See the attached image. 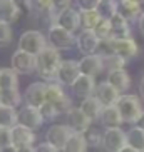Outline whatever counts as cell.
Wrapping results in <instances>:
<instances>
[{
  "mask_svg": "<svg viewBox=\"0 0 144 152\" xmlns=\"http://www.w3.org/2000/svg\"><path fill=\"white\" fill-rule=\"evenodd\" d=\"M62 62L60 52L54 47L47 45L45 49H42L37 54V69L35 72L39 74L40 79H44V82H54L57 77L59 65Z\"/></svg>",
  "mask_w": 144,
  "mask_h": 152,
  "instance_id": "6da1fadb",
  "label": "cell"
},
{
  "mask_svg": "<svg viewBox=\"0 0 144 152\" xmlns=\"http://www.w3.org/2000/svg\"><path fill=\"white\" fill-rule=\"evenodd\" d=\"M114 105L119 110V115H121L122 122L132 124V125L136 124V121L139 119V115L144 110L141 99L134 94H121Z\"/></svg>",
  "mask_w": 144,
  "mask_h": 152,
  "instance_id": "7a4b0ae2",
  "label": "cell"
},
{
  "mask_svg": "<svg viewBox=\"0 0 144 152\" xmlns=\"http://www.w3.org/2000/svg\"><path fill=\"white\" fill-rule=\"evenodd\" d=\"M104 44L107 45L109 52L117 54L119 57H122L124 60H131L134 58L136 55L139 54V45L134 39L131 37H122V39H114V37H109L104 40Z\"/></svg>",
  "mask_w": 144,
  "mask_h": 152,
  "instance_id": "3957f363",
  "label": "cell"
},
{
  "mask_svg": "<svg viewBox=\"0 0 144 152\" xmlns=\"http://www.w3.org/2000/svg\"><path fill=\"white\" fill-rule=\"evenodd\" d=\"M47 45L57 50H69L76 45V34L65 30L57 23H52L47 32Z\"/></svg>",
  "mask_w": 144,
  "mask_h": 152,
  "instance_id": "277c9868",
  "label": "cell"
},
{
  "mask_svg": "<svg viewBox=\"0 0 144 152\" xmlns=\"http://www.w3.org/2000/svg\"><path fill=\"white\" fill-rule=\"evenodd\" d=\"M45 47H47V39L40 30H25L18 37V49L32 55H37Z\"/></svg>",
  "mask_w": 144,
  "mask_h": 152,
  "instance_id": "5b68a950",
  "label": "cell"
},
{
  "mask_svg": "<svg viewBox=\"0 0 144 152\" xmlns=\"http://www.w3.org/2000/svg\"><path fill=\"white\" fill-rule=\"evenodd\" d=\"M45 100L50 104H54L57 110L60 114H65L69 109L72 107V102L69 95L64 90V85H60L59 82H47V90H45Z\"/></svg>",
  "mask_w": 144,
  "mask_h": 152,
  "instance_id": "8992f818",
  "label": "cell"
},
{
  "mask_svg": "<svg viewBox=\"0 0 144 152\" xmlns=\"http://www.w3.org/2000/svg\"><path fill=\"white\" fill-rule=\"evenodd\" d=\"M10 65L12 70L17 72L18 75H29L32 72H35L37 69V55H32L29 52L17 49L10 58Z\"/></svg>",
  "mask_w": 144,
  "mask_h": 152,
  "instance_id": "52a82bcc",
  "label": "cell"
},
{
  "mask_svg": "<svg viewBox=\"0 0 144 152\" xmlns=\"http://www.w3.org/2000/svg\"><path fill=\"white\" fill-rule=\"evenodd\" d=\"M126 145V132L121 127H109L102 132V147L106 152H119Z\"/></svg>",
  "mask_w": 144,
  "mask_h": 152,
  "instance_id": "ba28073f",
  "label": "cell"
},
{
  "mask_svg": "<svg viewBox=\"0 0 144 152\" xmlns=\"http://www.w3.org/2000/svg\"><path fill=\"white\" fill-rule=\"evenodd\" d=\"M17 124L24 125L30 130H37L40 129L42 124H44V119H42L40 112L37 107H32V105H24L20 110L17 112Z\"/></svg>",
  "mask_w": 144,
  "mask_h": 152,
  "instance_id": "9c48e42d",
  "label": "cell"
},
{
  "mask_svg": "<svg viewBox=\"0 0 144 152\" xmlns=\"http://www.w3.org/2000/svg\"><path fill=\"white\" fill-rule=\"evenodd\" d=\"M65 124L69 125V129L72 132H79V134H84L87 129L90 127L92 121L84 114L79 107H71L67 112H65Z\"/></svg>",
  "mask_w": 144,
  "mask_h": 152,
  "instance_id": "30bf717a",
  "label": "cell"
},
{
  "mask_svg": "<svg viewBox=\"0 0 144 152\" xmlns=\"http://www.w3.org/2000/svg\"><path fill=\"white\" fill-rule=\"evenodd\" d=\"M34 142H35V132L34 130L27 129L20 124H15L14 127H10V145H14L15 149L34 145Z\"/></svg>",
  "mask_w": 144,
  "mask_h": 152,
  "instance_id": "8fae6325",
  "label": "cell"
},
{
  "mask_svg": "<svg viewBox=\"0 0 144 152\" xmlns=\"http://www.w3.org/2000/svg\"><path fill=\"white\" fill-rule=\"evenodd\" d=\"M102 42L97 39V35L94 34V30H81L76 35V47L79 49L82 55L87 54H96L97 49L101 47Z\"/></svg>",
  "mask_w": 144,
  "mask_h": 152,
  "instance_id": "7c38bea8",
  "label": "cell"
},
{
  "mask_svg": "<svg viewBox=\"0 0 144 152\" xmlns=\"http://www.w3.org/2000/svg\"><path fill=\"white\" fill-rule=\"evenodd\" d=\"M45 90H47V82H32V84L27 85V89L24 92V102L27 105H32V107H40L42 104L45 102Z\"/></svg>",
  "mask_w": 144,
  "mask_h": 152,
  "instance_id": "4fadbf2b",
  "label": "cell"
},
{
  "mask_svg": "<svg viewBox=\"0 0 144 152\" xmlns=\"http://www.w3.org/2000/svg\"><path fill=\"white\" fill-rule=\"evenodd\" d=\"M79 65V72L84 75L89 77H96L99 75L101 72L104 70V64H102V55L101 54H87L82 55L81 60H77Z\"/></svg>",
  "mask_w": 144,
  "mask_h": 152,
  "instance_id": "5bb4252c",
  "label": "cell"
},
{
  "mask_svg": "<svg viewBox=\"0 0 144 152\" xmlns=\"http://www.w3.org/2000/svg\"><path fill=\"white\" fill-rule=\"evenodd\" d=\"M71 134L72 130L69 129L67 124H52L45 132V142H49L50 145H54L55 149L60 151Z\"/></svg>",
  "mask_w": 144,
  "mask_h": 152,
  "instance_id": "9a60e30c",
  "label": "cell"
},
{
  "mask_svg": "<svg viewBox=\"0 0 144 152\" xmlns=\"http://www.w3.org/2000/svg\"><path fill=\"white\" fill-rule=\"evenodd\" d=\"M81 72H79V65H77V60H62L60 65H59L57 70V77H55V82H59L64 87H71V84L77 79Z\"/></svg>",
  "mask_w": 144,
  "mask_h": 152,
  "instance_id": "2e32d148",
  "label": "cell"
},
{
  "mask_svg": "<svg viewBox=\"0 0 144 152\" xmlns=\"http://www.w3.org/2000/svg\"><path fill=\"white\" fill-rule=\"evenodd\" d=\"M55 23L64 27L65 30L76 34L81 28V12L74 7H67L65 10H62L60 14L55 17Z\"/></svg>",
  "mask_w": 144,
  "mask_h": 152,
  "instance_id": "e0dca14e",
  "label": "cell"
},
{
  "mask_svg": "<svg viewBox=\"0 0 144 152\" xmlns=\"http://www.w3.org/2000/svg\"><path fill=\"white\" fill-rule=\"evenodd\" d=\"M71 89H72V94L76 95V97H79V99L89 97V95L94 94V89H96L94 77L79 74V75H77V79L71 84Z\"/></svg>",
  "mask_w": 144,
  "mask_h": 152,
  "instance_id": "ac0fdd59",
  "label": "cell"
},
{
  "mask_svg": "<svg viewBox=\"0 0 144 152\" xmlns=\"http://www.w3.org/2000/svg\"><path fill=\"white\" fill-rule=\"evenodd\" d=\"M94 95L97 97V100L102 104L104 107H106V105H114V104L117 102L119 95H121V92H117L107 80H104V82H101L99 85H96Z\"/></svg>",
  "mask_w": 144,
  "mask_h": 152,
  "instance_id": "d6986e66",
  "label": "cell"
},
{
  "mask_svg": "<svg viewBox=\"0 0 144 152\" xmlns=\"http://www.w3.org/2000/svg\"><path fill=\"white\" fill-rule=\"evenodd\" d=\"M107 82L112 85L117 92H126L131 87V75L127 74V70L124 67L122 69H112L107 70Z\"/></svg>",
  "mask_w": 144,
  "mask_h": 152,
  "instance_id": "ffe728a7",
  "label": "cell"
},
{
  "mask_svg": "<svg viewBox=\"0 0 144 152\" xmlns=\"http://www.w3.org/2000/svg\"><path fill=\"white\" fill-rule=\"evenodd\" d=\"M22 9L15 4L14 0H0V22L12 25L20 18Z\"/></svg>",
  "mask_w": 144,
  "mask_h": 152,
  "instance_id": "44dd1931",
  "label": "cell"
},
{
  "mask_svg": "<svg viewBox=\"0 0 144 152\" xmlns=\"http://www.w3.org/2000/svg\"><path fill=\"white\" fill-rule=\"evenodd\" d=\"M111 23V37L114 39H122V37H131V27H129V20H127L121 12H116L112 17L109 18Z\"/></svg>",
  "mask_w": 144,
  "mask_h": 152,
  "instance_id": "7402d4cb",
  "label": "cell"
},
{
  "mask_svg": "<svg viewBox=\"0 0 144 152\" xmlns=\"http://www.w3.org/2000/svg\"><path fill=\"white\" fill-rule=\"evenodd\" d=\"M102 107H104V105L99 102V100H97V97H96L94 94L89 95V97L81 99V105H79V109H81V110L84 112V114H86V115L89 117L92 122L99 119Z\"/></svg>",
  "mask_w": 144,
  "mask_h": 152,
  "instance_id": "603a6c76",
  "label": "cell"
},
{
  "mask_svg": "<svg viewBox=\"0 0 144 152\" xmlns=\"http://www.w3.org/2000/svg\"><path fill=\"white\" fill-rule=\"evenodd\" d=\"M97 121H101V124L106 129H109V127H121L124 124L121 115H119V110L116 109V105H106V107H102Z\"/></svg>",
  "mask_w": 144,
  "mask_h": 152,
  "instance_id": "cb8c5ba5",
  "label": "cell"
},
{
  "mask_svg": "<svg viewBox=\"0 0 144 152\" xmlns=\"http://www.w3.org/2000/svg\"><path fill=\"white\" fill-rule=\"evenodd\" d=\"M87 142L84 139V134L79 132H72L69 135V139L65 140L64 147L60 149V152H87Z\"/></svg>",
  "mask_w": 144,
  "mask_h": 152,
  "instance_id": "d4e9b609",
  "label": "cell"
},
{
  "mask_svg": "<svg viewBox=\"0 0 144 152\" xmlns=\"http://www.w3.org/2000/svg\"><path fill=\"white\" fill-rule=\"evenodd\" d=\"M117 5H119V9H121L119 12H121L129 22L131 20H137V17L143 14L139 0H119Z\"/></svg>",
  "mask_w": 144,
  "mask_h": 152,
  "instance_id": "484cf974",
  "label": "cell"
},
{
  "mask_svg": "<svg viewBox=\"0 0 144 152\" xmlns=\"http://www.w3.org/2000/svg\"><path fill=\"white\" fill-rule=\"evenodd\" d=\"M126 144L129 147L141 152L144 149V130L139 129L137 125H132L126 132Z\"/></svg>",
  "mask_w": 144,
  "mask_h": 152,
  "instance_id": "4316f807",
  "label": "cell"
},
{
  "mask_svg": "<svg viewBox=\"0 0 144 152\" xmlns=\"http://www.w3.org/2000/svg\"><path fill=\"white\" fill-rule=\"evenodd\" d=\"M18 89V74L12 69H0V90Z\"/></svg>",
  "mask_w": 144,
  "mask_h": 152,
  "instance_id": "83f0119b",
  "label": "cell"
},
{
  "mask_svg": "<svg viewBox=\"0 0 144 152\" xmlns=\"http://www.w3.org/2000/svg\"><path fill=\"white\" fill-rule=\"evenodd\" d=\"M17 124V109L0 104V127H14Z\"/></svg>",
  "mask_w": 144,
  "mask_h": 152,
  "instance_id": "f1b7e54d",
  "label": "cell"
},
{
  "mask_svg": "<svg viewBox=\"0 0 144 152\" xmlns=\"http://www.w3.org/2000/svg\"><path fill=\"white\" fill-rule=\"evenodd\" d=\"M96 12L99 14L101 18H111L116 12H119L117 0H99V4L96 7Z\"/></svg>",
  "mask_w": 144,
  "mask_h": 152,
  "instance_id": "f546056e",
  "label": "cell"
},
{
  "mask_svg": "<svg viewBox=\"0 0 144 152\" xmlns=\"http://www.w3.org/2000/svg\"><path fill=\"white\" fill-rule=\"evenodd\" d=\"M22 102V95L18 92V89L14 90H0V104L2 105H9V107L17 109Z\"/></svg>",
  "mask_w": 144,
  "mask_h": 152,
  "instance_id": "4dcf8cb0",
  "label": "cell"
},
{
  "mask_svg": "<svg viewBox=\"0 0 144 152\" xmlns=\"http://www.w3.org/2000/svg\"><path fill=\"white\" fill-rule=\"evenodd\" d=\"M81 12V28L82 30H92L101 20L99 14L96 10H79Z\"/></svg>",
  "mask_w": 144,
  "mask_h": 152,
  "instance_id": "1f68e13d",
  "label": "cell"
},
{
  "mask_svg": "<svg viewBox=\"0 0 144 152\" xmlns=\"http://www.w3.org/2000/svg\"><path fill=\"white\" fill-rule=\"evenodd\" d=\"M102 55V64L104 69L107 70H112V69H122L126 65L127 60H124L122 57H119L117 54H112V52H107V54H101Z\"/></svg>",
  "mask_w": 144,
  "mask_h": 152,
  "instance_id": "d6a6232c",
  "label": "cell"
},
{
  "mask_svg": "<svg viewBox=\"0 0 144 152\" xmlns=\"http://www.w3.org/2000/svg\"><path fill=\"white\" fill-rule=\"evenodd\" d=\"M84 139L87 142V147H101L102 145V132H99L94 127H89L84 132Z\"/></svg>",
  "mask_w": 144,
  "mask_h": 152,
  "instance_id": "836d02e7",
  "label": "cell"
},
{
  "mask_svg": "<svg viewBox=\"0 0 144 152\" xmlns=\"http://www.w3.org/2000/svg\"><path fill=\"white\" fill-rule=\"evenodd\" d=\"M39 112H40V115L42 119H44V122H50V121H55L59 115H60V112L57 110V107H55L54 104H50L45 100L44 104H42L40 107H39Z\"/></svg>",
  "mask_w": 144,
  "mask_h": 152,
  "instance_id": "e575fe53",
  "label": "cell"
},
{
  "mask_svg": "<svg viewBox=\"0 0 144 152\" xmlns=\"http://www.w3.org/2000/svg\"><path fill=\"white\" fill-rule=\"evenodd\" d=\"M92 30H94V34L97 35V39H99L101 42H104L106 39L111 37V23H109L107 18H101L99 22H97V25H96Z\"/></svg>",
  "mask_w": 144,
  "mask_h": 152,
  "instance_id": "d590c367",
  "label": "cell"
},
{
  "mask_svg": "<svg viewBox=\"0 0 144 152\" xmlns=\"http://www.w3.org/2000/svg\"><path fill=\"white\" fill-rule=\"evenodd\" d=\"M67 7H71V0H50V9L47 15L52 18V23H55V17Z\"/></svg>",
  "mask_w": 144,
  "mask_h": 152,
  "instance_id": "8d00e7d4",
  "label": "cell"
},
{
  "mask_svg": "<svg viewBox=\"0 0 144 152\" xmlns=\"http://www.w3.org/2000/svg\"><path fill=\"white\" fill-rule=\"evenodd\" d=\"M14 40V32H12V27L9 23H2L0 22V49L4 47H9Z\"/></svg>",
  "mask_w": 144,
  "mask_h": 152,
  "instance_id": "74e56055",
  "label": "cell"
},
{
  "mask_svg": "<svg viewBox=\"0 0 144 152\" xmlns=\"http://www.w3.org/2000/svg\"><path fill=\"white\" fill-rule=\"evenodd\" d=\"M50 0H29V10L35 14H49Z\"/></svg>",
  "mask_w": 144,
  "mask_h": 152,
  "instance_id": "f35d334b",
  "label": "cell"
},
{
  "mask_svg": "<svg viewBox=\"0 0 144 152\" xmlns=\"http://www.w3.org/2000/svg\"><path fill=\"white\" fill-rule=\"evenodd\" d=\"M99 0H76L77 10H96Z\"/></svg>",
  "mask_w": 144,
  "mask_h": 152,
  "instance_id": "ab89813d",
  "label": "cell"
},
{
  "mask_svg": "<svg viewBox=\"0 0 144 152\" xmlns=\"http://www.w3.org/2000/svg\"><path fill=\"white\" fill-rule=\"evenodd\" d=\"M0 145H10V129L0 127Z\"/></svg>",
  "mask_w": 144,
  "mask_h": 152,
  "instance_id": "60d3db41",
  "label": "cell"
},
{
  "mask_svg": "<svg viewBox=\"0 0 144 152\" xmlns=\"http://www.w3.org/2000/svg\"><path fill=\"white\" fill-rule=\"evenodd\" d=\"M34 152H60L59 149H55L54 145H50L49 142H42L39 145L34 147Z\"/></svg>",
  "mask_w": 144,
  "mask_h": 152,
  "instance_id": "b9f144b4",
  "label": "cell"
},
{
  "mask_svg": "<svg viewBox=\"0 0 144 152\" xmlns=\"http://www.w3.org/2000/svg\"><path fill=\"white\" fill-rule=\"evenodd\" d=\"M137 25H139V32L141 35H144V12L137 17Z\"/></svg>",
  "mask_w": 144,
  "mask_h": 152,
  "instance_id": "7bdbcfd3",
  "label": "cell"
},
{
  "mask_svg": "<svg viewBox=\"0 0 144 152\" xmlns=\"http://www.w3.org/2000/svg\"><path fill=\"white\" fill-rule=\"evenodd\" d=\"M14 2L20 7V9H27L29 10V0H14Z\"/></svg>",
  "mask_w": 144,
  "mask_h": 152,
  "instance_id": "ee69618b",
  "label": "cell"
},
{
  "mask_svg": "<svg viewBox=\"0 0 144 152\" xmlns=\"http://www.w3.org/2000/svg\"><path fill=\"white\" fill-rule=\"evenodd\" d=\"M134 125H137L139 129H143V130H144V110H143V114L139 115V119L136 121V124H134Z\"/></svg>",
  "mask_w": 144,
  "mask_h": 152,
  "instance_id": "f6af8a7d",
  "label": "cell"
},
{
  "mask_svg": "<svg viewBox=\"0 0 144 152\" xmlns=\"http://www.w3.org/2000/svg\"><path fill=\"white\" fill-rule=\"evenodd\" d=\"M139 95L144 100V75H143V79H141V82H139Z\"/></svg>",
  "mask_w": 144,
  "mask_h": 152,
  "instance_id": "bcb514c9",
  "label": "cell"
},
{
  "mask_svg": "<svg viewBox=\"0 0 144 152\" xmlns=\"http://www.w3.org/2000/svg\"><path fill=\"white\" fill-rule=\"evenodd\" d=\"M0 152H17V149H15L14 145H4Z\"/></svg>",
  "mask_w": 144,
  "mask_h": 152,
  "instance_id": "7dc6e473",
  "label": "cell"
},
{
  "mask_svg": "<svg viewBox=\"0 0 144 152\" xmlns=\"http://www.w3.org/2000/svg\"><path fill=\"white\" fill-rule=\"evenodd\" d=\"M17 152H34V145H29V147H20V149H17Z\"/></svg>",
  "mask_w": 144,
  "mask_h": 152,
  "instance_id": "c3c4849f",
  "label": "cell"
},
{
  "mask_svg": "<svg viewBox=\"0 0 144 152\" xmlns=\"http://www.w3.org/2000/svg\"><path fill=\"white\" fill-rule=\"evenodd\" d=\"M119 152H139V151H136V149H132V147H129V145H126V147L122 149V151H119Z\"/></svg>",
  "mask_w": 144,
  "mask_h": 152,
  "instance_id": "681fc988",
  "label": "cell"
},
{
  "mask_svg": "<svg viewBox=\"0 0 144 152\" xmlns=\"http://www.w3.org/2000/svg\"><path fill=\"white\" fill-rule=\"evenodd\" d=\"M139 4H141V9H144V0H139Z\"/></svg>",
  "mask_w": 144,
  "mask_h": 152,
  "instance_id": "f907efd6",
  "label": "cell"
},
{
  "mask_svg": "<svg viewBox=\"0 0 144 152\" xmlns=\"http://www.w3.org/2000/svg\"><path fill=\"white\" fill-rule=\"evenodd\" d=\"M0 151H2V145H0Z\"/></svg>",
  "mask_w": 144,
  "mask_h": 152,
  "instance_id": "816d5d0a",
  "label": "cell"
},
{
  "mask_svg": "<svg viewBox=\"0 0 144 152\" xmlns=\"http://www.w3.org/2000/svg\"><path fill=\"white\" fill-rule=\"evenodd\" d=\"M141 152H144V149H143V151H141Z\"/></svg>",
  "mask_w": 144,
  "mask_h": 152,
  "instance_id": "f5cc1de1",
  "label": "cell"
}]
</instances>
